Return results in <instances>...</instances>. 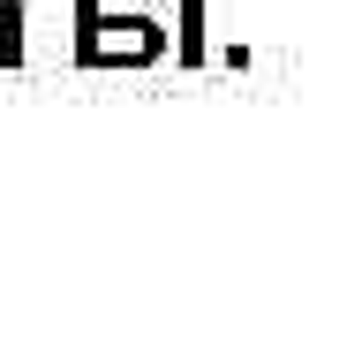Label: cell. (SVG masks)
Segmentation results:
<instances>
[{
	"label": "cell",
	"instance_id": "cell-1",
	"mask_svg": "<svg viewBox=\"0 0 362 340\" xmlns=\"http://www.w3.org/2000/svg\"><path fill=\"white\" fill-rule=\"evenodd\" d=\"M144 53H158V30L151 23H106L98 8L83 0V61H144Z\"/></svg>",
	"mask_w": 362,
	"mask_h": 340
}]
</instances>
